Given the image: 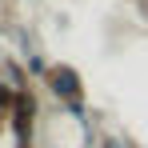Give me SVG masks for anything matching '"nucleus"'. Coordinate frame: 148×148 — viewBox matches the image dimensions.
<instances>
[{
	"label": "nucleus",
	"instance_id": "1",
	"mask_svg": "<svg viewBox=\"0 0 148 148\" xmlns=\"http://www.w3.org/2000/svg\"><path fill=\"white\" fill-rule=\"evenodd\" d=\"M52 80H56V92H64V96H76V92H80V88H76V76L68 72V68H64V72H56Z\"/></svg>",
	"mask_w": 148,
	"mask_h": 148
}]
</instances>
